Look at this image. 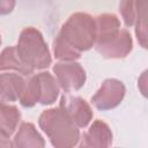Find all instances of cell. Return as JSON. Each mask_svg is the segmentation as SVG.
<instances>
[{"label": "cell", "mask_w": 148, "mask_h": 148, "mask_svg": "<svg viewBox=\"0 0 148 148\" xmlns=\"http://www.w3.org/2000/svg\"><path fill=\"white\" fill-rule=\"evenodd\" d=\"M38 125L56 148L74 147L80 141L79 127L60 105L43 111L38 118Z\"/></svg>", "instance_id": "obj_1"}, {"label": "cell", "mask_w": 148, "mask_h": 148, "mask_svg": "<svg viewBox=\"0 0 148 148\" xmlns=\"http://www.w3.org/2000/svg\"><path fill=\"white\" fill-rule=\"evenodd\" d=\"M15 49L20 60L32 73L36 69L47 68L52 62L50 50L42 32L34 27L24 28L21 31Z\"/></svg>", "instance_id": "obj_2"}, {"label": "cell", "mask_w": 148, "mask_h": 148, "mask_svg": "<svg viewBox=\"0 0 148 148\" xmlns=\"http://www.w3.org/2000/svg\"><path fill=\"white\" fill-rule=\"evenodd\" d=\"M58 36L76 52L88 51L96 42L95 17L88 13H74L61 25Z\"/></svg>", "instance_id": "obj_3"}, {"label": "cell", "mask_w": 148, "mask_h": 148, "mask_svg": "<svg viewBox=\"0 0 148 148\" xmlns=\"http://www.w3.org/2000/svg\"><path fill=\"white\" fill-rule=\"evenodd\" d=\"M96 51L109 59L125 58L133 49V40L131 34L126 29H118L113 34L97 39L95 42Z\"/></svg>", "instance_id": "obj_4"}, {"label": "cell", "mask_w": 148, "mask_h": 148, "mask_svg": "<svg viewBox=\"0 0 148 148\" xmlns=\"http://www.w3.org/2000/svg\"><path fill=\"white\" fill-rule=\"evenodd\" d=\"M54 77L59 87L67 94L81 89L86 83V71L74 61H59L53 66Z\"/></svg>", "instance_id": "obj_5"}, {"label": "cell", "mask_w": 148, "mask_h": 148, "mask_svg": "<svg viewBox=\"0 0 148 148\" xmlns=\"http://www.w3.org/2000/svg\"><path fill=\"white\" fill-rule=\"evenodd\" d=\"M125 86L117 79H106L91 97V103L98 110H111L118 106L125 97Z\"/></svg>", "instance_id": "obj_6"}, {"label": "cell", "mask_w": 148, "mask_h": 148, "mask_svg": "<svg viewBox=\"0 0 148 148\" xmlns=\"http://www.w3.org/2000/svg\"><path fill=\"white\" fill-rule=\"evenodd\" d=\"M59 105L65 109V111L68 113V116L79 128L87 127L92 119L94 112L90 105L87 103L86 99L79 96H71L66 92L61 96Z\"/></svg>", "instance_id": "obj_7"}, {"label": "cell", "mask_w": 148, "mask_h": 148, "mask_svg": "<svg viewBox=\"0 0 148 148\" xmlns=\"http://www.w3.org/2000/svg\"><path fill=\"white\" fill-rule=\"evenodd\" d=\"M80 140V147H109L112 143V132L106 123L97 119L83 133Z\"/></svg>", "instance_id": "obj_8"}, {"label": "cell", "mask_w": 148, "mask_h": 148, "mask_svg": "<svg viewBox=\"0 0 148 148\" xmlns=\"http://www.w3.org/2000/svg\"><path fill=\"white\" fill-rule=\"evenodd\" d=\"M25 80L18 73H1L0 74V98L6 102H15L20 98Z\"/></svg>", "instance_id": "obj_9"}, {"label": "cell", "mask_w": 148, "mask_h": 148, "mask_svg": "<svg viewBox=\"0 0 148 148\" xmlns=\"http://www.w3.org/2000/svg\"><path fill=\"white\" fill-rule=\"evenodd\" d=\"M45 141L32 123H22L13 139V147H44Z\"/></svg>", "instance_id": "obj_10"}, {"label": "cell", "mask_w": 148, "mask_h": 148, "mask_svg": "<svg viewBox=\"0 0 148 148\" xmlns=\"http://www.w3.org/2000/svg\"><path fill=\"white\" fill-rule=\"evenodd\" d=\"M36 76L38 79L39 89H40L39 104L43 105L53 104L58 98L59 88H60L56 77L49 72H40L36 74Z\"/></svg>", "instance_id": "obj_11"}, {"label": "cell", "mask_w": 148, "mask_h": 148, "mask_svg": "<svg viewBox=\"0 0 148 148\" xmlns=\"http://www.w3.org/2000/svg\"><path fill=\"white\" fill-rule=\"evenodd\" d=\"M21 120V112L17 106L0 99V131L10 136L17 128Z\"/></svg>", "instance_id": "obj_12"}, {"label": "cell", "mask_w": 148, "mask_h": 148, "mask_svg": "<svg viewBox=\"0 0 148 148\" xmlns=\"http://www.w3.org/2000/svg\"><path fill=\"white\" fill-rule=\"evenodd\" d=\"M0 71H15L22 75L34 74L20 60L15 46H8L0 53Z\"/></svg>", "instance_id": "obj_13"}, {"label": "cell", "mask_w": 148, "mask_h": 148, "mask_svg": "<svg viewBox=\"0 0 148 148\" xmlns=\"http://www.w3.org/2000/svg\"><path fill=\"white\" fill-rule=\"evenodd\" d=\"M40 97V89L39 82L36 74H31L28 80H25V84L23 91L20 96V103L24 108H32L35 104L39 103Z\"/></svg>", "instance_id": "obj_14"}, {"label": "cell", "mask_w": 148, "mask_h": 148, "mask_svg": "<svg viewBox=\"0 0 148 148\" xmlns=\"http://www.w3.org/2000/svg\"><path fill=\"white\" fill-rule=\"evenodd\" d=\"M147 0H120L119 12L121 14L123 21L126 27H133L139 9L143 2Z\"/></svg>", "instance_id": "obj_15"}, {"label": "cell", "mask_w": 148, "mask_h": 148, "mask_svg": "<svg viewBox=\"0 0 148 148\" xmlns=\"http://www.w3.org/2000/svg\"><path fill=\"white\" fill-rule=\"evenodd\" d=\"M134 25L138 42L143 49H147V1L141 5Z\"/></svg>", "instance_id": "obj_16"}, {"label": "cell", "mask_w": 148, "mask_h": 148, "mask_svg": "<svg viewBox=\"0 0 148 148\" xmlns=\"http://www.w3.org/2000/svg\"><path fill=\"white\" fill-rule=\"evenodd\" d=\"M53 53L60 61H74L81 57V53L69 47L58 35L53 42Z\"/></svg>", "instance_id": "obj_17"}, {"label": "cell", "mask_w": 148, "mask_h": 148, "mask_svg": "<svg viewBox=\"0 0 148 148\" xmlns=\"http://www.w3.org/2000/svg\"><path fill=\"white\" fill-rule=\"evenodd\" d=\"M16 0H0V15H8L13 12Z\"/></svg>", "instance_id": "obj_18"}, {"label": "cell", "mask_w": 148, "mask_h": 148, "mask_svg": "<svg viewBox=\"0 0 148 148\" xmlns=\"http://www.w3.org/2000/svg\"><path fill=\"white\" fill-rule=\"evenodd\" d=\"M138 87H139L141 94L146 97V96H147V71H145V72L142 73V75L139 77Z\"/></svg>", "instance_id": "obj_19"}, {"label": "cell", "mask_w": 148, "mask_h": 148, "mask_svg": "<svg viewBox=\"0 0 148 148\" xmlns=\"http://www.w3.org/2000/svg\"><path fill=\"white\" fill-rule=\"evenodd\" d=\"M9 139L10 136L0 131V147H13V142Z\"/></svg>", "instance_id": "obj_20"}, {"label": "cell", "mask_w": 148, "mask_h": 148, "mask_svg": "<svg viewBox=\"0 0 148 148\" xmlns=\"http://www.w3.org/2000/svg\"><path fill=\"white\" fill-rule=\"evenodd\" d=\"M0 45H1V35H0Z\"/></svg>", "instance_id": "obj_21"}]
</instances>
